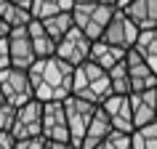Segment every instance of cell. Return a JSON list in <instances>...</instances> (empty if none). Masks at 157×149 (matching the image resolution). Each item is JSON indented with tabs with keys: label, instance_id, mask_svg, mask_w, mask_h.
Returning <instances> with one entry per match:
<instances>
[{
	"label": "cell",
	"instance_id": "cell-35",
	"mask_svg": "<svg viewBox=\"0 0 157 149\" xmlns=\"http://www.w3.org/2000/svg\"><path fill=\"white\" fill-rule=\"evenodd\" d=\"M0 104H3V96H0Z\"/></svg>",
	"mask_w": 157,
	"mask_h": 149
},
{
	"label": "cell",
	"instance_id": "cell-12",
	"mask_svg": "<svg viewBox=\"0 0 157 149\" xmlns=\"http://www.w3.org/2000/svg\"><path fill=\"white\" fill-rule=\"evenodd\" d=\"M125 72H128V83H131V93L147 91V88H157V72L144 64V59L136 56L133 51H125Z\"/></svg>",
	"mask_w": 157,
	"mask_h": 149
},
{
	"label": "cell",
	"instance_id": "cell-32",
	"mask_svg": "<svg viewBox=\"0 0 157 149\" xmlns=\"http://www.w3.org/2000/svg\"><path fill=\"white\" fill-rule=\"evenodd\" d=\"M128 3H133V0H115V8H125Z\"/></svg>",
	"mask_w": 157,
	"mask_h": 149
},
{
	"label": "cell",
	"instance_id": "cell-29",
	"mask_svg": "<svg viewBox=\"0 0 157 149\" xmlns=\"http://www.w3.org/2000/svg\"><path fill=\"white\" fill-rule=\"evenodd\" d=\"M8 67V45H6V37H0V69Z\"/></svg>",
	"mask_w": 157,
	"mask_h": 149
},
{
	"label": "cell",
	"instance_id": "cell-16",
	"mask_svg": "<svg viewBox=\"0 0 157 149\" xmlns=\"http://www.w3.org/2000/svg\"><path fill=\"white\" fill-rule=\"evenodd\" d=\"M112 131V125H109L107 115L101 112V107H96V112H93L91 123H88V128H85L83 139H80V147L77 149H96L101 144V139L107 136V133Z\"/></svg>",
	"mask_w": 157,
	"mask_h": 149
},
{
	"label": "cell",
	"instance_id": "cell-33",
	"mask_svg": "<svg viewBox=\"0 0 157 149\" xmlns=\"http://www.w3.org/2000/svg\"><path fill=\"white\" fill-rule=\"evenodd\" d=\"M99 3H107V6H115V0H99Z\"/></svg>",
	"mask_w": 157,
	"mask_h": 149
},
{
	"label": "cell",
	"instance_id": "cell-20",
	"mask_svg": "<svg viewBox=\"0 0 157 149\" xmlns=\"http://www.w3.org/2000/svg\"><path fill=\"white\" fill-rule=\"evenodd\" d=\"M40 24H43V29L48 32L51 40L59 43L69 29H72V13H53V16L40 19Z\"/></svg>",
	"mask_w": 157,
	"mask_h": 149
},
{
	"label": "cell",
	"instance_id": "cell-21",
	"mask_svg": "<svg viewBox=\"0 0 157 149\" xmlns=\"http://www.w3.org/2000/svg\"><path fill=\"white\" fill-rule=\"evenodd\" d=\"M131 149H157V123H147L128 133Z\"/></svg>",
	"mask_w": 157,
	"mask_h": 149
},
{
	"label": "cell",
	"instance_id": "cell-11",
	"mask_svg": "<svg viewBox=\"0 0 157 149\" xmlns=\"http://www.w3.org/2000/svg\"><path fill=\"white\" fill-rule=\"evenodd\" d=\"M101 112L107 115L109 125L115 128V131H123V133H131L133 131V115H131V99L128 96H107V99L99 104Z\"/></svg>",
	"mask_w": 157,
	"mask_h": 149
},
{
	"label": "cell",
	"instance_id": "cell-4",
	"mask_svg": "<svg viewBox=\"0 0 157 149\" xmlns=\"http://www.w3.org/2000/svg\"><path fill=\"white\" fill-rule=\"evenodd\" d=\"M0 96L11 107H21L27 101H32V85H29L27 69L3 67L0 69Z\"/></svg>",
	"mask_w": 157,
	"mask_h": 149
},
{
	"label": "cell",
	"instance_id": "cell-15",
	"mask_svg": "<svg viewBox=\"0 0 157 149\" xmlns=\"http://www.w3.org/2000/svg\"><path fill=\"white\" fill-rule=\"evenodd\" d=\"M131 51L136 53V56L144 59V64H147L149 69L157 72V27L155 29H139Z\"/></svg>",
	"mask_w": 157,
	"mask_h": 149
},
{
	"label": "cell",
	"instance_id": "cell-22",
	"mask_svg": "<svg viewBox=\"0 0 157 149\" xmlns=\"http://www.w3.org/2000/svg\"><path fill=\"white\" fill-rule=\"evenodd\" d=\"M0 19L13 29V27H24L32 21L29 16V8H21L16 3H8V0H0Z\"/></svg>",
	"mask_w": 157,
	"mask_h": 149
},
{
	"label": "cell",
	"instance_id": "cell-17",
	"mask_svg": "<svg viewBox=\"0 0 157 149\" xmlns=\"http://www.w3.org/2000/svg\"><path fill=\"white\" fill-rule=\"evenodd\" d=\"M123 59H125V51H123V48H117V45H109V43H104V40H93V43H91L88 61H93V64L101 67V69H109L112 64L123 61Z\"/></svg>",
	"mask_w": 157,
	"mask_h": 149
},
{
	"label": "cell",
	"instance_id": "cell-5",
	"mask_svg": "<svg viewBox=\"0 0 157 149\" xmlns=\"http://www.w3.org/2000/svg\"><path fill=\"white\" fill-rule=\"evenodd\" d=\"M61 107H64V117H67L69 141H72L75 147H80V139H83L85 128H88L93 112H96V104L83 101V99H77V96H67V99L61 101Z\"/></svg>",
	"mask_w": 157,
	"mask_h": 149
},
{
	"label": "cell",
	"instance_id": "cell-19",
	"mask_svg": "<svg viewBox=\"0 0 157 149\" xmlns=\"http://www.w3.org/2000/svg\"><path fill=\"white\" fill-rule=\"evenodd\" d=\"M72 6H75L72 0H29V16L40 21L53 13H69Z\"/></svg>",
	"mask_w": 157,
	"mask_h": 149
},
{
	"label": "cell",
	"instance_id": "cell-18",
	"mask_svg": "<svg viewBox=\"0 0 157 149\" xmlns=\"http://www.w3.org/2000/svg\"><path fill=\"white\" fill-rule=\"evenodd\" d=\"M27 35H29V43H32V51H35V59H45V56H53L56 51V43L48 37V32L43 29V24L37 19H32L27 24Z\"/></svg>",
	"mask_w": 157,
	"mask_h": 149
},
{
	"label": "cell",
	"instance_id": "cell-26",
	"mask_svg": "<svg viewBox=\"0 0 157 149\" xmlns=\"http://www.w3.org/2000/svg\"><path fill=\"white\" fill-rule=\"evenodd\" d=\"M43 144H45L43 136H29V139H16L13 149H43Z\"/></svg>",
	"mask_w": 157,
	"mask_h": 149
},
{
	"label": "cell",
	"instance_id": "cell-28",
	"mask_svg": "<svg viewBox=\"0 0 157 149\" xmlns=\"http://www.w3.org/2000/svg\"><path fill=\"white\" fill-rule=\"evenodd\" d=\"M0 149H13V136L8 131H0Z\"/></svg>",
	"mask_w": 157,
	"mask_h": 149
},
{
	"label": "cell",
	"instance_id": "cell-31",
	"mask_svg": "<svg viewBox=\"0 0 157 149\" xmlns=\"http://www.w3.org/2000/svg\"><path fill=\"white\" fill-rule=\"evenodd\" d=\"M8 3H16V6H21V8H29V0H8Z\"/></svg>",
	"mask_w": 157,
	"mask_h": 149
},
{
	"label": "cell",
	"instance_id": "cell-1",
	"mask_svg": "<svg viewBox=\"0 0 157 149\" xmlns=\"http://www.w3.org/2000/svg\"><path fill=\"white\" fill-rule=\"evenodd\" d=\"M72 69L67 61L56 56L35 59L27 74H29V85H32V99L40 104L48 101H64L72 93Z\"/></svg>",
	"mask_w": 157,
	"mask_h": 149
},
{
	"label": "cell",
	"instance_id": "cell-9",
	"mask_svg": "<svg viewBox=\"0 0 157 149\" xmlns=\"http://www.w3.org/2000/svg\"><path fill=\"white\" fill-rule=\"evenodd\" d=\"M40 136L45 141H69V131H67V117H64L61 101H48V104H43Z\"/></svg>",
	"mask_w": 157,
	"mask_h": 149
},
{
	"label": "cell",
	"instance_id": "cell-14",
	"mask_svg": "<svg viewBox=\"0 0 157 149\" xmlns=\"http://www.w3.org/2000/svg\"><path fill=\"white\" fill-rule=\"evenodd\" d=\"M120 11L136 24V29H155L157 27V0H133Z\"/></svg>",
	"mask_w": 157,
	"mask_h": 149
},
{
	"label": "cell",
	"instance_id": "cell-27",
	"mask_svg": "<svg viewBox=\"0 0 157 149\" xmlns=\"http://www.w3.org/2000/svg\"><path fill=\"white\" fill-rule=\"evenodd\" d=\"M43 149H77L72 141H45Z\"/></svg>",
	"mask_w": 157,
	"mask_h": 149
},
{
	"label": "cell",
	"instance_id": "cell-34",
	"mask_svg": "<svg viewBox=\"0 0 157 149\" xmlns=\"http://www.w3.org/2000/svg\"><path fill=\"white\" fill-rule=\"evenodd\" d=\"M72 3H93V0H72Z\"/></svg>",
	"mask_w": 157,
	"mask_h": 149
},
{
	"label": "cell",
	"instance_id": "cell-23",
	"mask_svg": "<svg viewBox=\"0 0 157 149\" xmlns=\"http://www.w3.org/2000/svg\"><path fill=\"white\" fill-rule=\"evenodd\" d=\"M109 74V85H112V93L117 96H128L131 93V83H128V72H125V61H117L107 69Z\"/></svg>",
	"mask_w": 157,
	"mask_h": 149
},
{
	"label": "cell",
	"instance_id": "cell-30",
	"mask_svg": "<svg viewBox=\"0 0 157 149\" xmlns=\"http://www.w3.org/2000/svg\"><path fill=\"white\" fill-rule=\"evenodd\" d=\"M8 32H11V27L6 24L3 19H0V37H8Z\"/></svg>",
	"mask_w": 157,
	"mask_h": 149
},
{
	"label": "cell",
	"instance_id": "cell-24",
	"mask_svg": "<svg viewBox=\"0 0 157 149\" xmlns=\"http://www.w3.org/2000/svg\"><path fill=\"white\" fill-rule=\"evenodd\" d=\"M96 149H131V139H128V133H123V131H112L101 139V144Z\"/></svg>",
	"mask_w": 157,
	"mask_h": 149
},
{
	"label": "cell",
	"instance_id": "cell-3",
	"mask_svg": "<svg viewBox=\"0 0 157 149\" xmlns=\"http://www.w3.org/2000/svg\"><path fill=\"white\" fill-rule=\"evenodd\" d=\"M69 13H72V27H77L88 40H99L107 21L115 13V6H107V3H99V0H93V3H75Z\"/></svg>",
	"mask_w": 157,
	"mask_h": 149
},
{
	"label": "cell",
	"instance_id": "cell-25",
	"mask_svg": "<svg viewBox=\"0 0 157 149\" xmlns=\"http://www.w3.org/2000/svg\"><path fill=\"white\" fill-rule=\"evenodd\" d=\"M13 112L16 107H11V104H0V131H11V123H13Z\"/></svg>",
	"mask_w": 157,
	"mask_h": 149
},
{
	"label": "cell",
	"instance_id": "cell-6",
	"mask_svg": "<svg viewBox=\"0 0 157 149\" xmlns=\"http://www.w3.org/2000/svg\"><path fill=\"white\" fill-rule=\"evenodd\" d=\"M91 43L77 27H72L69 32L61 37V40L56 43V51H53V56L61 59V61H67L69 67H77L83 64V61H88V51H91Z\"/></svg>",
	"mask_w": 157,
	"mask_h": 149
},
{
	"label": "cell",
	"instance_id": "cell-2",
	"mask_svg": "<svg viewBox=\"0 0 157 149\" xmlns=\"http://www.w3.org/2000/svg\"><path fill=\"white\" fill-rule=\"evenodd\" d=\"M83 101H91L99 107L101 101L112 96V85H109V74L107 69L96 67L93 61H83L72 69V93Z\"/></svg>",
	"mask_w": 157,
	"mask_h": 149
},
{
	"label": "cell",
	"instance_id": "cell-7",
	"mask_svg": "<svg viewBox=\"0 0 157 149\" xmlns=\"http://www.w3.org/2000/svg\"><path fill=\"white\" fill-rule=\"evenodd\" d=\"M136 35H139L136 24H133L120 8H115V13H112V19L107 21V27H104V32H101L99 40L109 43V45H117V48H123V51H131Z\"/></svg>",
	"mask_w": 157,
	"mask_h": 149
},
{
	"label": "cell",
	"instance_id": "cell-8",
	"mask_svg": "<svg viewBox=\"0 0 157 149\" xmlns=\"http://www.w3.org/2000/svg\"><path fill=\"white\" fill-rule=\"evenodd\" d=\"M40 112H43V104L40 101H27L21 107H16L13 112V123H11V136L13 141L16 139H29V136H40Z\"/></svg>",
	"mask_w": 157,
	"mask_h": 149
},
{
	"label": "cell",
	"instance_id": "cell-10",
	"mask_svg": "<svg viewBox=\"0 0 157 149\" xmlns=\"http://www.w3.org/2000/svg\"><path fill=\"white\" fill-rule=\"evenodd\" d=\"M6 45H8V67L29 69V64L35 61V51H32V43H29V35H27V24L13 27L6 37Z\"/></svg>",
	"mask_w": 157,
	"mask_h": 149
},
{
	"label": "cell",
	"instance_id": "cell-13",
	"mask_svg": "<svg viewBox=\"0 0 157 149\" xmlns=\"http://www.w3.org/2000/svg\"><path fill=\"white\" fill-rule=\"evenodd\" d=\"M131 99V115L133 128H141L147 123H155V104H157V88H147L139 93H128Z\"/></svg>",
	"mask_w": 157,
	"mask_h": 149
}]
</instances>
